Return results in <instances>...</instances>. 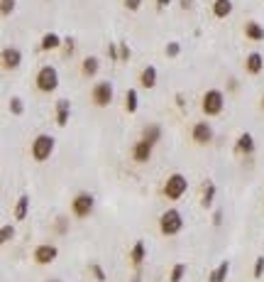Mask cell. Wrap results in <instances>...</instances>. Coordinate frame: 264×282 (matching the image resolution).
Segmentation results:
<instances>
[{
	"label": "cell",
	"mask_w": 264,
	"mask_h": 282,
	"mask_svg": "<svg viewBox=\"0 0 264 282\" xmlns=\"http://www.w3.org/2000/svg\"><path fill=\"white\" fill-rule=\"evenodd\" d=\"M54 145L57 140L47 132H40L35 140H32V160L35 162H47L52 155H54Z\"/></svg>",
	"instance_id": "obj_1"
},
{
	"label": "cell",
	"mask_w": 264,
	"mask_h": 282,
	"mask_svg": "<svg viewBox=\"0 0 264 282\" xmlns=\"http://www.w3.org/2000/svg\"><path fill=\"white\" fill-rule=\"evenodd\" d=\"M47 282H61V280H59V277H49Z\"/></svg>",
	"instance_id": "obj_41"
},
{
	"label": "cell",
	"mask_w": 264,
	"mask_h": 282,
	"mask_svg": "<svg viewBox=\"0 0 264 282\" xmlns=\"http://www.w3.org/2000/svg\"><path fill=\"white\" fill-rule=\"evenodd\" d=\"M137 108H140V96H137L135 88H127V91H125V110H127V113H135Z\"/></svg>",
	"instance_id": "obj_25"
},
{
	"label": "cell",
	"mask_w": 264,
	"mask_h": 282,
	"mask_svg": "<svg viewBox=\"0 0 264 282\" xmlns=\"http://www.w3.org/2000/svg\"><path fill=\"white\" fill-rule=\"evenodd\" d=\"M108 57L110 62H120V44H108Z\"/></svg>",
	"instance_id": "obj_33"
},
{
	"label": "cell",
	"mask_w": 264,
	"mask_h": 282,
	"mask_svg": "<svg viewBox=\"0 0 264 282\" xmlns=\"http://www.w3.org/2000/svg\"><path fill=\"white\" fill-rule=\"evenodd\" d=\"M15 0H0V15L3 18H8V15H13L15 13Z\"/></svg>",
	"instance_id": "obj_29"
},
{
	"label": "cell",
	"mask_w": 264,
	"mask_h": 282,
	"mask_svg": "<svg viewBox=\"0 0 264 282\" xmlns=\"http://www.w3.org/2000/svg\"><path fill=\"white\" fill-rule=\"evenodd\" d=\"M191 5H193V0H181V8H183V10H188Z\"/></svg>",
	"instance_id": "obj_40"
},
{
	"label": "cell",
	"mask_w": 264,
	"mask_h": 282,
	"mask_svg": "<svg viewBox=\"0 0 264 282\" xmlns=\"http://www.w3.org/2000/svg\"><path fill=\"white\" fill-rule=\"evenodd\" d=\"M244 37L252 40V42H262L264 40V27L257 20H249V22H244Z\"/></svg>",
	"instance_id": "obj_19"
},
{
	"label": "cell",
	"mask_w": 264,
	"mask_h": 282,
	"mask_svg": "<svg viewBox=\"0 0 264 282\" xmlns=\"http://www.w3.org/2000/svg\"><path fill=\"white\" fill-rule=\"evenodd\" d=\"M223 223V211H215L213 214V226H220Z\"/></svg>",
	"instance_id": "obj_37"
},
{
	"label": "cell",
	"mask_w": 264,
	"mask_h": 282,
	"mask_svg": "<svg viewBox=\"0 0 264 282\" xmlns=\"http://www.w3.org/2000/svg\"><path fill=\"white\" fill-rule=\"evenodd\" d=\"M59 258V248L54 243H40L35 250H32V260L37 265H52L54 260Z\"/></svg>",
	"instance_id": "obj_8"
},
{
	"label": "cell",
	"mask_w": 264,
	"mask_h": 282,
	"mask_svg": "<svg viewBox=\"0 0 264 282\" xmlns=\"http://www.w3.org/2000/svg\"><path fill=\"white\" fill-rule=\"evenodd\" d=\"M191 137H193V143L196 145H210V140H213V125L208 120H198L193 123L191 128Z\"/></svg>",
	"instance_id": "obj_9"
},
{
	"label": "cell",
	"mask_w": 264,
	"mask_h": 282,
	"mask_svg": "<svg viewBox=\"0 0 264 282\" xmlns=\"http://www.w3.org/2000/svg\"><path fill=\"white\" fill-rule=\"evenodd\" d=\"M127 59H130V47L122 42L120 44V62H127Z\"/></svg>",
	"instance_id": "obj_35"
},
{
	"label": "cell",
	"mask_w": 264,
	"mask_h": 282,
	"mask_svg": "<svg viewBox=\"0 0 264 282\" xmlns=\"http://www.w3.org/2000/svg\"><path fill=\"white\" fill-rule=\"evenodd\" d=\"M152 152H154V148L147 143V140H142V137L132 145V160H135V162H149V160H152Z\"/></svg>",
	"instance_id": "obj_11"
},
{
	"label": "cell",
	"mask_w": 264,
	"mask_h": 282,
	"mask_svg": "<svg viewBox=\"0 0 264 282\" xmlns=\"http://www.w3.org/2000/svg\"><path fill=\"white\" fill-rule=\"evenodd\" d=\"M181 228H183V216H181L179 209L171 206L159 216V231L164 236H176V233H181Z\"/></svg>",
	"instance_id": "obj_5"
},
{
	"label": "cell",
	"mask_w": 264,
	"mask_h": 282,
	"mask_svg": "<svg viewBox=\"0 0 264 282\" xmlns=\"http://www.w3.org/2000/svg\"><path fill=\"white\" fill-rule=\"evenodd\" d=\"M88 270H91V275L96 277V282H105V270L101 267V262H91Z\"/></svg>",
	"instance_id": "obj_30"
},
{
	"label": "cell",
	"mask_w": 264,
	"mask_h": 282,
	"mask_svg": "<svg viewBox=\"0 0 264 282\" xmlns=\"http://www.w3.org/2000/svg\"><path fill=\"white\" fill-rule=\"evenodd\" d=\"M57 231H59V233H66V218H59V221H57Z\"/></svg>",
	"instance_id": "obj_38"
},
{
	"label": "cell",
	"mask_w": 264,
	"mask_h": 282,
	"mask_svg": "<svg viewBox=\"0 0 264 282\" xmlns=\"http://www.w3.org/2000/svg\"><path fill=\"white\" fill-rule=\"evenodd\" d=\"M98 69H101V59H98V57H86V59L81 62V74H83V76H96Z\"/></svg>",
	"instance_id": "obj_21"
},
{
	"label": "cell",
	"mask_w": 264,
	"mask_h": 282,
	"mask_svg": "<svg viewBox=\"0 0 264 282\" xmlns=\"http://www.w3.org/2000/svg\"><path fill=\"white\" fill-rule=\"evenodd\" d=\"M15 238V226L13 223H3V228H0V243H10Z\"/></svg>",
	"instance_id": "obj_28"
},
{
	"label": "cell",
	"mask_w": 264,
	"mask_h": 282,
	"mask_svg": "<svg viewBox=\"0 0 264 282\" xmlns=\"http://www.w3.org/2000/svg\"><path fill=\"white\" fill-rule=\"evenodd\" d=\"M27 211H30V196L22 194L15 204V221H25L27 218Z\"/></svg>",
	"instance_id": "obj_23"
},
{
	"label": "cell",
	"mask_w": 264,
	"mask_h": 282,
	"mask_svg": "<svg viewBox=\"0 0 264 282\" xmlns=\"http://www.w3.org/2000/svg\"><path fill=\"white\" fill-rule=\"evenodd\" d=\"M244 69L249 71V74H262V69H264V57L259 54V52H249L247 54V59H244Z\"/></svg>",
	"instance_id": "obj_15"
},
{
	"label": "cell",
	"mask_w": 264,
	"mask_h": 282,
	"mask_svg": "<svg viewBox=\"0 0 264 282\" xmlns=\"http://www.w3.org/2000/svg\"><path fill=\"white\" fill-rule=\"evenodd\" d=\"M186 189H188V179H186L181 172H174V174L166 177L162 192H164V196H166L169 201H179V199L186 194Z\"/></svg>",
	"instance_id": "obj_4"
},
{
	"label": "cell",
	"mask_w": 264,
	"mask_h": 282,
	"mask_svg": "<svg viewBox=\"0 0 264 282\" xmlns=\"http://www.w3.org/2000/svg\"><path fill=\"white\" fill-rule=\"evenodd\" d=\"M69 118H71V103H69L66 98H59V101H57V118H54L57 125L64 128V125L69 123Z\"/></svg>",
	"instance_id": "obj_17"
},
{
	"label": "cell",
	"mask_w": 264,
	"mask_h": 282,
	"mask_svg": "<svg viewBox=\"0 0 264 282\" xmlns=\"http://www.w3.org/2000/svg\"><path fill=\"white\" fill-rule=\"evenodd\" d=\"M96 209V196L91 192H79L74 199H71V214L76 218H88Z\"/></svg>",
	"instance_id": "obj_6"
},
{
	"label": "cell",
	"mask_w": 264,
	"mask_h": 282,
	"mask_svg": "<svg viewBox=\"0 0 264 282\" xmlns=\"http://www.w3.org/2000/svg\"><path fill=\"white\" fill-rule=\"evenodd\" d=\"M262 108H264V93H262Z\"/></svg>",
	"instance_id": "obj_43"
},
{
	"label": "cell",
	"mask_w": 264,
	"mask_h": 282,
	"mask_svg": "<svg viewBox=\"0 0 264 282\" xmlns=\"http://www.w3.org/2000/svg\"><path fill=\"white\" fill-rule=\"evenodd\" d=\"M130 282H142V280H140V275H135V277H132Z\"/></svg>",
	"instance_id": "obj_42"
},
{
	"label": "cell",
	"mask_w": 264,
	"mask_h": 282,
	"mask_svg": "<svg viewBox=\"0 0 264 282\" xmlns=\"http://www.w3.org/2000/svg\"><path fill=\"white\" fill-rule=\"evenodd\" d=\"M162 125L159 123H149V125H144V130H142V140H147V143L154 148V145H159V140H162Z\"/></svg>",
	"instance_id": "obj_13"
},
{
	"label": "cell",
	"mask_w": 264,
	"mask_h": 282,
	"mask_svg": "<svg viewBox=\"0 0 264 282\" xmlns=\"http://www.w3.org/2000/svg\"><path fill=\"white\" fill-rule=\"evenodd\" d=\"M235 152L237 155H252L254 152V137H252V132H242L235 140Z\"/></svg>",
	"instance_id": "obj_12"
},
{
	"label": "cell",
	"mask_w": 264,
	"mask_h": 282,
	"mask_svg": "<svg viewBox=\"0 0 264 282\" xmlns=\"http://www.w3.org/2000/svg\"><path fill=\"white\" fill-rule=\"evenodd\" d=\"M227 275H230V260H223L215 270L208 272V282H225Z\"/></svg>",
	"instance_id": "obj_20"
},
{
	"label": "cell",
	"mask_w": 264,
	"mask_h": 282,
	"mask_svg": "<svg viewBox=\"0 0 264 282\" xmlns=\"http://www.w3.org/2000/svg\"><path fill=\"white\" fill-rule=\"evenodd\" d=\"M179 52H181V44H179V42H169V44L164 47V54H166L169 59H174V57H179Z\"/></svg>",
	"instance_id": "obj_31"
},
{
	"label": "cell",
	"mask_w": 264,
	"mask_h": 282,
	"mask_svg": "<svg viewBox=\"0 0 264 282\" xmlns=\"http://www.w3.org/2000/svg\"><path fill=\"white\" fill-rule=\"evenodd\" d=\"M213 199H215V184L208 179L205 187H203V196H201V206L203 209H210L213 206Z\"/></svg>",
	"instance_id": "obj_24"
},
{
	"label": "cell",
	"mask_w": 264,
	"mask_h": 282,
	"mask_svg": "<svg viewBox=\"0 0 264 282\" xmlns=\"http://www.w3.org/2000/svg\"><path fill=\"white\" fill-rule=\"evenodd\" d=\"M186 272H188L186 262H176V265L171 267V272H169V282H183Z\"/></svg>",
	"instance_id": "obj_26"
},
{
	"label": "cell",
	"mask_w": 264,
	"mask_h": 282,
	"mask_svg": "<svg viewBox=\"0 0 264 282\" xmlns=\"http://www.w3.org/2000/svg\"><path fill=\"white\" fill-rule=\"evenodd\" d=\"M64 44V40L57 35V32H47L42 40H40V49L42 52H54V49H59Z\"/></svg>",
	"instance_id": "obj_16"
},
{
	"label": "cell",
	"mask_w": 264,
	"mask_h": 282,
	"mask_svg": "<svg viewBox=\"0 0 264 282\" xmlns=\"http://www.w3.org/2000/svg\"><path fill=\"white\" fill-rule=\"evenodd\" d=\"M169 3H171V0H157V8L164 10V8H169Z\"/></svg>",
	"instance_id": "obj_39"
},
{
	"label": "cell",
	"mask_w": 264,
	"mask_h": 282,
	"mask_svg": "<svg viewBox=\"0 0 264 282\" xmlns=\"http://www.w3.org/2000/svg\"><path fill=\"white\" fill-rule=\"evenodd\" d=\"M35 86H37L42 93L57 91V88H59V71H57V66L44 64V66L37 71V76H35Z\"/></svg>",
	"instance_id": "obj_2"
},
{
	"label": "cell",
	"mask_w": 264,
	"mask_h": 282,
	"mask_svg": "<svg viewBox=\"0 0 264 282\" xmlns=\"http://www.w3.org/2000/svg\"><path fill=\"white\" fill-rule=\"evenodd\" d=\"M0 62H3V69H8V71H15V69H20V64H22V52L18 49V47H3V54H0Z\"/></svg>",
	"instance_id": "obj_10"
},
{
	"label": "cell",
	"mask_w": 264,
	"mask_h": 282,
	"mask_svg": "<svg viewBox=\"0 0 264 282\" xmlns=\"http://www.w3.org/2000/svg\"><path fill=\"white\" fill-rule=\"evenodd\" d=\"M115 98V88L110 81H98L93 88H91V101L98 106V108H108Z\"/></svg>",
	"instance_id": "obj_7"
},
{
	"label": "cell",
	"mask_w": 264,
	"mask_h": 282,
	"mask_svg": "<svg viewBox=\"0 0 264 282\" xmlns=\"http://www.w3.org/2000/svg\"><path fill=\"white\" fill-rule=\"evenodd\" d=\"M125 3V8L130 10V13H137L140 8H142V0H122Z\"/></svg>",
	"instance_id": "obj_34"
},
{
	"label": "cell",
	"mask_w": 264,
	"mask_h": 282,
	"mask_svg": "<svg viewBox=\"0 0 264 282\" xmlns=\"http://www.w3.org/2000/svg\"><path fill=\"white\" fill-rule=\"evenodd\" d=\"M140 86H144L147 91L157 86V66L149 64V66H144V69L140 71Z\"/></svg>",
	"instance_id": "obj_18"
},
{
	"label": "cell",
	"mask_w": 264,
	"mask_h": 282,
	"mask_svg": "<svg viewBox=\"0 0 264 282\" xmlns=\"http://www.w3.org/2000/svg\"><path fill=\"white\" fill-rule=\"evenodd\" d=\"M264 275V255H259L257 260H254V270H252V277L254 280H259Z\"/></svg>",
	"instance_id": "obj_32"
},
{
	"label": "cell",
	"mask_w": 264,
	"mask_h": 282,
	"mask_svg": "<svg viewBox=\"0 0 264 282\" xmlns=\"http://www.w3.org/2000/svg\"><path fill=\"white\" fill-rule=\"evenodd\" d=\"M223 108H225V96H223V91L208 88V91L203 93V98H201V110H203L208 118H213V115H220Z\"/></svg>",
	"instance_id": "obj_3"
},
{
	"label": "cell",
	"mask_w": 264,
	"mask_h": 282,
	"mask_svg": "<svg viewBox=\"0 0 264 282\" xmlns=\"http://www.w3.org/2000/svg\"><path fill=\"white\" fill-rule=\"evenodd\" d=\"M8 108H10L13 115H22V113H25V101H22L20 96H13V98L8 101Z\"/></svg>",
	"instance_id": "obj_27"
},
{
	"label": "cell",
	"mask_w": 264,
	"mask_h": 282,
	"mask_svg": "<svg viewBox=\"0 0 264 282\" xmlns=\"http://www.w3.org/2000/svg\"><path fill=\"white\" fill-rule=\"evenodd\" d=\"M74 44H76V42H74V40L69 37V40L64 42V47H66V49H64V54H74Z\"/></svg>",
	"instance_id": "obj_36"
},
{
	"label": "cell",
	"mask_w": 264,
	"mask_h": 282,
	"mask_svg": "<svg viewBox=\"0 0 264 282\" xmlns=\"http://www.w3.org/2000/svg\"><path fill=\"white\" fill-rule=\"evenodd\" d=\"M144 258H147V245H144V240H135V245L130 248V265H132V267H140V265L144 262Z\"/></svg>",
	"instance_id": "obj_14"
},
{
	"label": "cell",
	"mask_w": 264,
	"mask_h": 282,
	"mask_svg": "<svg viewBox=\"0 0 264 282\" xmlns=\"http://www.w3.org/2000/svg\"><path fill=\"white\" fill-rule=\"evenodd\" d=\"M232 13V0H215V3H213V15L215 18H227Z\"/></svg>",
	"instance_id": "obj_22"
}]
</instances>
